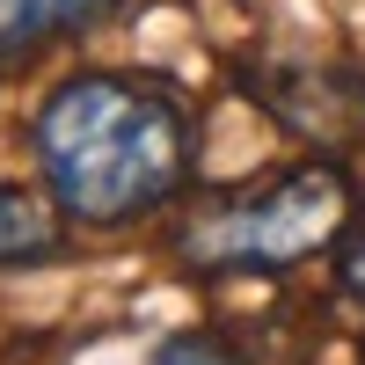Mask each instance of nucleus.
I'll use <instances>...</instances> for the list:
<instances>
[{
    "mask_svg": "<svg viewBox=\"0 0 365 365\" xmlns=\"http://www.w3.org/2000/svg\"><path fill=\"white\" fill-rule=\"evenodd\" d=\"M336 285H344V299L351 307H365V227L336 249Z\"/></svg>",
    "mask_w": 365,
    "mask_h": 365,
    "instance_id": "0eeeda50",
    "label": "nucleus"
},
{
    "mask_svg": "<svg viewBox=\"0 0 365 365\" xmlns=\"http://www.w3.org/2000/svg\"><path fill=\"white\" fill-rule=\"evenodd\" d=\"M154 365H249V358H241V344L227 329H175L154 351Z\"/></svg>",
    "mask_w": 365,
    "mask_h": 365,
    "instance_id": "423d86ee",
    "label": "nucleus"
},
{
    "mask_svg": "<svg viewBox=\"0 0 365 365\" xmlns=\"http://www.w3.org/2000/svg\"><path fill=\"white\" fill-rule=\"evenodd\" d=\"M117 15H132V0H0V73L51 44H73Z\"/></svg>",
    "mask_w": 365,
    "mask_h": 365,
    "instance_id": "20e7f679",
    "label": "nucleus"
},
{
    "mask_svg": "<svg viewBox=\"0 0 365 365\" xmlns=\"http://www.w3.org/2000/svg\"><path fill=\"white\" fill-rule=\"evenodd\" d=\"M29 154L73 227H139L197 182V110L154 73H66L29 117Z\"/></svg>",
    "mask_w": 365,
    "mask_h": 365,
    "instance_id": "f257e3e1",
    "label": "nucleus"
},
{
    "mask_svg": "<svg viewBox=\"0 0 365 365\" xmlns=\"http://www.w3.org/2000/svg\"><path fill=\"white\" fill-rule=\"evenodd\" d=\"M66 249V212L51 205V190H22V182H0V270H29L51 263Z\"/></svg>",
    "mask_w": 365,
    "mask_h": 365,
    "instance_id": "39448f33",
    "label": "nucleus"
},
{
    "mask_svg": "<svg viewBox=\"0 0 365 365\" xmlns=\"http://www.w3.org/2000/svg\"><path fill=\"white\" fill-rule=\"evenodd\" d=\"M234 88L307 154H329V161L365 154V66L358 58H241Z\"/></svg>",
    "mask_w": 365,
    "mask_h": 365,
    "instance_id": "7ed1b4c3",
    "label": "nucleus"
},
{
    "mask_svg": "<svg viewBox=\"0 0 365 365\" xmlns=\"http://www.w3.org/2000/svg\"><path fill=\"white\" fill-rule=\"evenodd\" d=\"M365 212V182L351 161L307 154L292 168H270L241 190H212L175 220L168 256L205 285L227 278H285V270L344 249V234Z\"/></svg>",
    "mask_w": 365,
    "mask_h": 365,
    "instance_id": "f03ea898",
    "label": "nucleus"
}]
</instances>
